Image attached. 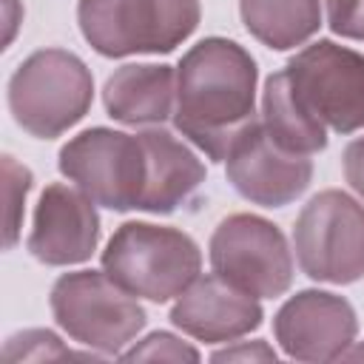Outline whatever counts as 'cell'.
<instances>
[{"instance_id": "obj_1", "label": "cell", "mask_w": 364, "mask_h": 364, "mask_svg": "<svg viewBox=\"0 0 364 364\" xmlns=\"http://www.w3.org/2000/svg\"><path fill=\"white\" fill-rule=\"evenodd\" d=\"M256 63L222 37L196 43L176 71V128L210 159L228 156L236 136L256 119Z\"/></svg>"}, {"instance_id": "obj_2", "label": "cell", "mask_w": 364, "mask_h": 364, "mask_svg": "<svg viewBox=\"0 0 364 364\" xmlns=\"http://www.w3.org/2000/svg\"><path fill=\"white\" fill-rule=\"evenodd\" d=\"M196 242L173 228L125 222L102 253V270L131 296L168 301L199 279Z\"/></svg>"}, {"instance_id": "obj_3", "label": "cell", "mask_w": 364, "mask_h": 364, "mask_svg": "<svg viewBox=\"0 0 364 364\" xmlns=\"http://www.w3.org/2000/svg\"><path fill=\"white\" fill-rule=\"evenodd\" d=\"M82 37L105 57L159 54L188 40L199 0H80Z\"/></svg>"}, {"instance_id": "obj_4", "label": "cell", "mask_w": 364, "mask_h": 364, "mask_svg": "<svg viewBox=\"0 0 364 364\" xmlns=\"http://www.w3.org/2000/svg\"><path fill=\"white\" fill-rule=\"evenodd\" d=\"M91 74L85 63L63 48L31 54L9 82V105L28 134L51 139L80 122L91 105Z\"/></svg>"}, {"instance_id": "obj_5", "label": "cell", "mask_w": 364, "mask_h": 364, "mask_svg": "<svg viewBox=\"0 0 364 364\" xmlns=\"http://www.w3.org/2000/svg\"><path fill=\"white\" fill-rule=\"evenodd\" d=\"M51 313L74 341L100 353H119L145 327L136 299L108 279L105 270L60 276L51 290Z\"/></svg>"}, {"instance_id": "obj_6", "label": "cell", "mask_w": 364, "mask_h": 364, "mask_svg": "<svg viewBox=\"0 0 364 364\" xmlns=\"http://www.w3.org/2000/svg\"><path fill=\"white\" fill-rule=\"evenodd\" d=\"M301 270L316 282L350 284L364 276V208L341 193L313 196L293 228Z\"/></svg>"}, {"instance_id": "obj_7", "label": "cell", "mask_w": 364, "mask_h": 364, "mask_svg": "<svg viewBox=\"0 0 364 364\" xmlns=\"http://www.w3.org/2000/svg\"><path fill=\"white\" fill-rule=\"evenodd\" d=\"M60 171L97 205L139 210L145 188V148L139 134L91 128L60 151Z\"/></svg>"}, {"instance_id": "obj_8", "label": "cell", "mask_w": 364, "mask_h": 364, "mask_svg": "<svg viewBox=\"0 0 364 364\" xmlns=\"http://www.w3.org/2000/svg\"><path fill=\"white\" fill-rule=\"evenodd\" d=\"M213 273L256 299L282 296L293 279V259L276 225L262 216H228L210 236Z\"/></svg>"}, {"instance_id": "obj_9", "label": "cell", "mask_w": 364, "mask_h": 364, "mask_svg": "<svg viewBox=\"0 0 364 364\" xmlns=\"http://www.w3.org/2000/svg\"><path fill=\"white\" fill-rule=\"evenodd\" d=\"M287 77L304 108L338 134L364 125V57L318 40L287 63Z\"/></svg>"}, {"instance_id": "obj_10", "label": "cell", "mask_w": 364, "mask_h": 364, "mask_svg": "<svg viewBox=\"0 0 364 364\" xmlns=\"http://www.w3.org/2000/svg\"><path fill=\"white\" fill-rule=\"evenodd\" d=\"M228 179L233 188L264 208H282L304 193L313 176V165L304 154H290L279 148L264 125L253 119L230 145L228 156Z\"/></svg>"}, {"instance_id": "obj_11", "label": "cell", "mask_w": 364, "mask_h": 364, "mask_svg": "<svg viewBox=\"0 0 364 364\" xmlns=\"http://www.w3.org/2000/svg\"><path fill=\"white\" fill-rule=\"evenodd\" d=\"M353 307L333 293L304 290L282 304L273 333L282 350L299 361H333L347 353L355 338Z\"/></svg>"}, {"instance_id": "obj_12", "label": "cell", "mask_w": 364, "mask_h": 364, "mask_svg": "<svg viewBox=\"0 0 364 364\" xmlns=\"http://www.w3.org/2000/svg\"><path fill=\"white\" fill-rule=\"evenodd\" d=\"M100 239V216L94 199L68 185H48L40 196L28 250L46 264L85 262Z\"/></svg>"}, {"instance_id": "obj_13", "label": "cell", "mask_w": 364, "mask_h": 364, "mask_svg": "<svg viewBox=\"0 0 364 364\" xmlns=\"http://www.w3.org/2000/svg\"><path fill=\"white\" fill-rule=\"evenodd\" d=\"M171 321L199 341H233L262 324L256 296L242 293L222 276L196 279L173 304Z\"/></svg>"}, {"instance_id": "obj_14", "label": "cell", "mask_w": 364, "mask_h": 364, "mask_svg": "<svg viewBox=\"0 0 364 364\" xmlns=\"http://www.w3.org/2000/svg\"><path fill=\"white\" fill-rule=\"evenodd\" d=\"M139 139L145 148V188L139 210L171 213L205 182V165L185 142L165 131H145Z\"/></svg>"}, {"instance_id": "obj_15", "label": "cell", "mask_w": 364, "mask_h": 364, "mask_svg": "<svg viewBox=\"0 0 364 364\" xmlns=\"http://www.w3.org/2000/svg\"><path fill=\"white\" fill-rule=\"evenodd\" d=\"M105 108L125 125L162 122L173 108L171 65H122L105 82Z\"/></svg>"}, {"instance_id": "obj_16", "label": "cell", "mask_w": 364, "mask_h": 364, "mask_svg": "<svg viewBox=\"0 0 364 364\" xmlns=\"http://www.w3.org/2000/svg\"><path fill=\"white\" fill-rule=\"evenodd\" d=\"M262 105H264V131L279 148L307 156L327 145L324 122L316 119L296 97L287 71H279L264 82Z\"/></svg>"}, {"instance_id": "obj_17", "label": "cell", "mask_w": 364, "mask_h": 364, "mask_svg": "<svg viewBox=\"0 0 364 364\" xmlns=\"http://www.w3.org/2000/svg\"><path fill=\"white\" fill-rule=\"evenodd\" d=\"M242 20L247 31L276 48H293L318 31V0H242Z\"/></svg>"}, {"instance_id": "obj_18", "label": "cell", "mask_w": 364, "mask_h": 364, "mask_svg": "<svg viewBox=\"0 0 364 364\" xmlns=\"http://www.w3.org/2000/svg\"><path fill=\"white\" fill-rule=\"evenodd\" d=\"M0 358L3 364H17V361H65V358H94V355L63 347L60 338L48 330H26L6 341Z\"/></svg>"}, {"instance_id": "obj_19", "label": "cell", "mask_w": 364, "mask_h": 364, "mask_svg": "<svg viewBox=\"0 0 364 364\" xmlns=\"http://www.w3.org/2000/svg\"><path fill=\"white\" fill-rule=\"evenodd\" d=\"M31 188V173L14 162V156H3V242L11 247L23 222V202Z\"/></svg>"}, {"instance_id": "obj_20", "label": "cell", "mask_w": 364, "mask_h": 364, "mask_svg": "<svg viewBox=\"0 0 364 364\" xmlns=\"http://www.w3.org/2000/svg\"><path fill=\"white\" fill-rule=\"evenodd\" d=\"M128 361H199V353L168 333H154L134 350L122 353Z\"/></svg>"}, {"instance_id": "obj_21", "label": "cell", "mask_w": 364, "mask_h": 364, "mask_svg": "<svg viewBox=\"0 0 364 364\" xmlns=\"http://www.w3.org/2000/svg\"><path fill=\"white\" fill-rule=\"evenodd\" d=\"M327 17L336 34L364 40V0H327Z\"/></svg>"}, {"instance_id": "obj_22", "label": "cell", "mask_w": 364, "mask_h": 364, "mask_svg": "<svg viewBox=\"0 0 364 364\" xmlns=\"http://www.w3.org/2000/svg\"><path fill=\"white\" fill-rule=\"evenodd\" d=\"M344 176L358 196H364V136L353 139L344 151Z\"/></svg>"}, {"instance_id": "obj_23", "label": "cell", "mask_w": 364, "mask_h": 364, "mask_svg": "<svg viewBox=\"0 0 364 364\" xmlns=\"http://www.w3.org/2000/svg\"><path fill=\"white\" fill-rule=\"evenodd\" d=\"M236 358H250V361H273L276 353L264 344V341H253V344H242L233 350H222L213 353V361H236Z\"/></svg>"}, {"instance_id": "obj_24", "label": "cell", "mask_w": 364, "mask_h": 364, "mask_svg": "<svg viewBox=\"0 0 364 364\" xmlns=\"http://www.w3.org/2000/svg\"><path fill=\"white\" fill-rule=\"evenodd\" d=\"M3 9H6V37H3V43H9L11 34H14V26H17V0H3Z\"/></svg>"}, {"instance_id": "obj_25", "label": "cell", "mask_w": 364, "mask_h": 364, "mask_svg": "<svg viewBox=\"0 0 364 364\" xmlns=\"http://www.w3.org/2000/svg\"><path fill=\"white\" fill-rule=\"evenodd\" d=\"M341 358H353V361H355V358H364V344H358V347H353V350H347V353H344Z\"/></svg>"}]
</instances>
